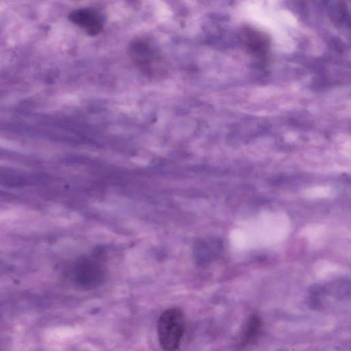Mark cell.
Wrapping results in <instances>:
<instances>
[{"mask_svg":"<svg viewBox=\"0 0 351 351\" xmlns=\"http://www.w3.org/2000/svg\"><path fill=\"white\" fill-rule=\"evenodd\" d=\"M186 330L183 311L178 307L164 311L159 317L157 326L158 341L164 350H176L181 343Z\"/></svg>","mask_w":351,"mask_h":351,"instance_id":"1","label":"cell"},{"mask_svg":"<svg viewBox=\"0 0 351 351\" xmlns=\"http://www.w3.org/2000/svg\"><path fill=\"white\" fill-rule=\"evenodd\" d=\"M69 18L89 35H96L100 32L103 27L102 16L91 9L83 8L73 10Z\"/></svg>","mask_w":351,"mask_h":351,"instance_id":"2","label":"cell"},{"mask_svg":"<svg viewBox=\"0 0 351 351\" xmlns=\"http://www.w3.org/2000/svg\"><path fill=\"white\" fill-rule=\"evenodd\" d=\"M261 328V319L256 315H252L246 324L241 338V345L252 343L258 337Z\"/></svg>","mask_w":351,"mask_h":351,"instance_id":"3","label":"cell"},{"mask_svg":"<svg viewBox=\"0 0 351 351\" xmlns=\"http://www.w3.org/2000/svg\"><path fill=\"white\" fill-rule=\"evenodd\" d=\"M245 43L250 48L256 51L264 52L267 44L265 38L258 32L253 30H247L245 32Z\"/></svg>","mask_w":351,"mask_h":351,"instance_id":"4","label":"cell"}]
</instances>
